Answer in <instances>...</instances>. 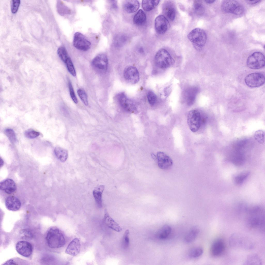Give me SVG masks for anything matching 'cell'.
<instances>
[{
    "instance_id": "1",
    "label": "cell",
    "mask_w": 265,
    "mask_h": 265,
    "mask_svg": "<svg viewBox=\"0 0 265 265\" xmlns=\"http://www.w3.org/2000/svg\"><path fill=\"white\" fill-rule=\"evenodd\" d=\"M247 222L251 228L263 232L264 230L265 216L263 209L259 206L251 208L249 211Z\"/></svg>"
},
{
    "instance_id": "2",
    "label": "cell",
    "mask_w": 265,
    "mask_h": 265,
    "mask_svg": "<svg viewBox=\"0 0 265 265\" xmlns=\"http://www.w3.org/2000/svg\"><path fill=\"white\" fill-rule=\"evenodd\" d=\"M46 240L48 246L51 248H58L65 245V239L64 235L58 228L52 227L47 232Z\"/></svg>"
},
{
    "instance_id": "3",
    "label": "cell",
    "mask_w": 265,
    "mask_h": 265,
    "mask_svg": "<svg viewBox=\"0 0 265 265\" xmlns=\"http://www.w3.org/2000/svg\"><path fill=\"white\" fill-rule=\"evenodd\" d=\"M229 244L232 248L250 249L253 247L252 241L247 236L241 234L234 233L229 239Z\"/></svg>"
},
{
    "instance_id": "4",
    "label": "cell",
    "mask_w": 265,
    "mask_h": 265,
    "mask_svg": "<svg viewBox=\"0 0 265 265\" xmlns=\"http://www.w3.org/2000/svg\"><path fill=\"white\" fill-rule=\"evenodd\" d=\"M187 37L195 47L198 50L201 49V48L204 46L207 38L205 31L199 28L192 30L188 35Z\"/></svg>"
},
{
    "instance_id": "5",
    "label": "cell",
    "mask_w": 265,
    "mask_h": 265,
    "mask_svg": "<svg viewBox=\"0 0 265 265\" xmlns=\"http://www.w3.org/2000/svg\"><path fill=\"white\" fill-rule=\"evenodd\" d=\"M156 65L160 68L165 69L173 65L174 61L168 52L165 49H161L157 52L154 57Z\"/></svg>"
},
{
    "instance_id": "6",
    "label": "cell",
    "mask_w": 265,
    "mask_h": 265,
    "mask_svg": "<svg viewBox=\"0 0 265 265\" xmlns=\"http://www.w3.org/2000/svg\"><path fill=\"white\" fill-rule=\"evenodd\" d=\"M221 7L222 11L225 13L239 15L242 14L244 12L243 6L235 1H223L221 3Z\"/></svg>"
},
{
    "instance_id": "7",
    "label": "cell",
    "mask_w": 265,
    "mask_h": 265,
    "mask_svg": "<svg viewBox=\"0 0 265 265\" xmlns=\"http://www.w3.org/2000/svg\"><path fill=\"white\" fill-rule=\"evenodd\" d=\"M246 63L248 67L251 69L261 68L265 65L264 56L260 52H254L248 57Z\"/></svg>"
},
{
    "instance_id": "8",
    "label": "cell",
    "mask_w": 265,
    "mask_h": 265,
    "mask_svg": "<svg viewBox=\"0 0 265 265\" xmlns=\"http://www.w3.org/2000/svg\"><path fill=\"white\" fill-rule=\"evenodd\" d=\"M201 116L198 111L192 110L188 114L187 122L190 130L193 132H197L199 129L201 121Z\"/></svg>"
},
{
    "instance_id": "9",
    "label": "cell",
    "mask_w": 265,
    "mask_h": 265,
    "mask_svg": "<svg viewBox=\"0 0 265 265\" xmlns=\"http://www.w3.org/2000/svg\"><path fill=\"white\" fill-rule=\"evenodd\" d=\"M246 85L251 87H256L262 85L265 83V77L263 73L260 72L251 73L245 78Z\"/></svg>"
},
{
    "instance_id": "10",
    "label": "cell",
    "mask_w": 265,
    "mask_h": 265,
    "mask_svg": "<svg viewBox=\"0 0 265 265\" xmlns=\"http://www.w3.org/2000/svg\"><path fill=\"white\" fill-rule=\"evenodd\" d=\"M73 45L79 50L86 51L90 48L91 43L83 35L79 32H76L74 35Z\"/></svg>"
},
{
    "instance_id": "11",
    "label": "cell",
    "mask_w": 265,
    "mask_h": 265,
    "mask_svg": "<svg viewBox=\"0 0 265 265\" xmlns=\"http://www.w3.org/2000/svg\"><path fill=\"white\" fill-rule=\"evenodd\" d=\"M92 65L94 69L99 72H104L107 69L108 60L106 55L100 54L97 55L92 60Z\"/></svg>"
},
{
    "instance_id": "12",
    "label": "cell",
    "mask_w": 265,
    "mask_h": 265,
    "mask_svg": "<svg viewBox=\"0 0 265 265\" xmlns=\"http://www.w3.org/2000/svg\"><path fill=\"white\" fill-rule=\"evenodd\" d=\"M17 252L20 255L25 257H30L32 253L33 247L30 242L25 241H20L16 245Z\"/></svg>"
},
{
    "instance_id": "13",
    "label": "cell",
    "mask_w": 265,
    "mask_h": 265,
    "mask_svg": "<svg viewBox=\"0 0 265 265\" xmlns=\"http://www.w3.org/2000/svg\"><path fill=\"white\" fill-rule=\"evenodd\" d=\"M124 76L126 82L134 84L137 83L139 80V76L137 69L133 66L126 68L124 71Z\"/></svg>"
},
{
    "instance_id": "14",
    "label": "cell",
    "mask_w": 265,
    "mask_h": 265,
    "mask_svg": "<svg viewBox=\"0 0 265 265\" xmlns=\"http://www.w3.org/2000/svg\"><path fill=\"white\" fill-rule=\"evenodd\" d=\"M157 157L158 166L160 169L164 170L168 169L172 166V160L165 153L161 151L158 152L157 153Z\"/></svg>"
},
{
    "instance_id": "15",
    "label": "cell",
    "mask_w": 265,
    "mask_h": 265,
    "mask_svg": "<svg viewBox=\"0 0 265 265\" xmlns=\"http://www.w3.org/2000/svg\"><path fill=\"white\" fill-rule=\"evenodd\" d=\"M169 22L167 19L164 16L159 15L156 18L155 20V27L157 32L160 34L165 33L169 27Z\"/></svg>"
},
{
    "instance_id": "16",
    "label": "cell",
    "mask_w": 265,
    "mask_h": 265,
    "mask_svg": "<svg viewBox=\"0 0 265 265\" xmlns=\"http://www.w3.org/2000/svg\"><path fill=\"white\" fill-rule=\"evenodd\" d=\"M225 249L224 241L221 238H218L212 243L211 247L210 252L214 256H218L221 255Z\"/></svg>"
},
{
    "instance_id": "17",
    "label": "cell",
    "mask_w": 265,
    "mask_h": 265,
    "mask_svg": "<svg viewBox=\"0 0 265 265\" xmlns=\"http://www.w3.org/2000/svg\"><path fill=\"white\" fill-rule=\"evenodd\" d=\"M118 99L121 107L125 110L129 112H133L136 109L135 105L134 102L128 98L123 93L119 94Z\"/></svg>"
},
{
    "instance_id": "18",
    "label": "cell",
    "mask_w": 265,
    "mask_h": 265,
    "mask_svg": "<svg viewBox=\"0 0 265 265\" xmlns=\"http://www.w3.org/2000/svg\"><path fill=\"white\" fill-rule=\"evenodd\" d=\"M0 189L8 194H11L16 191V185L13 180L7 179L1 182Z\"/></svg>"
},
{
    "instance_id": "19",
    "label": "cell",
    "mask_w": 265,
    "mask_h": 265,
    "mask_svg": "<svg viewBox=\"0 0 265 265\" xmlns=\"http://www.w3.org/2000/svg\"><path fill=\"white\" fill-rule=\"evenodd\" d=\"M80 244L78 238L73 239L69 244L65 251V253L73 256L77 255L80 251Z\"/></svg>"
},
{
    "instance_id": "20",
    "label": "cell",
    "mask_w": 265,
    "mask_h": 265,
    "mask_svg": "<svg viewBox=\"0 0 265 265\" xmlns=\"http://www.w3.org/2000/svg\"><path fill=\"white\" fill-rule=\"evenodd\" d=\"M5 204L6 208L9 210L16 211L19 210L21 205L19 200L13 196H9L5 200Z\"/></svg>"
},
{
    "instance_id": "21",
    "label": "cell",
    "mask_w": 265,
    "mask_h": 265,
    "mask_svg": "<svg viewBox=\"0 0 265 265\" xmlns=\"http://www.w3.org/2000/svg\"><path fill=\"white\" fill-rule=\"evenodd\" d=\"M104 219L106 225L109 228L117 232L122 231L121 227L110 216L106 210L105 211Z\"/></svg>"
},
{
    "instance_id": "22",
    "label": "cell",
    "mask_w": 265,
    "mask_h": 265,
    "mask_svg": "<svg viewBox=\"0 0 265 265\" xmlns=\"http://www.w3.org/2000/svg\"><path fill=\"white\" fill-rule=\"evenodd\" d=\"M123 6L124 10L129 13L136 12L139 6V2L137 0H125L123 2Z\"/></svg>"
},
{
    "instance_id": "23",
    "label": "cell",
    "mask_w": 265,
    "mask_h": 265,
    "mask_svg": "<svg viewBox=\"0 0 265 265\" xmlns=\"http://www.w3.org/2000/svg\"><path fill=\"white\" fill-rule=\"evenodd\" d=\"M104 185H100L95 187L93 194L97 206L99 208L102 207V194L105 188Z\"/></svg>"
},
{
    "instance_id": "24",
    "label": "cell",
    "mask_w": 265,
    "mask_h": 265,
    "mask_svg": "<svg viewBox=\"0 0 265 265\" xmlns=\"http://www.w3.org/2000/svg\"><path fill=\"white\" fill-rule=\"evenodd\" d=\"M262 261L261 258L257 254H251L248 255L246 258L244 264L261 265Z\"/></svg>"
},
{
    "instance_id": "25",
    "label": "cell",
    "mask_w": 265,
    "mask_h": 265,
    "mask_svg": "<svg viewBox=\"0 0 265 265\" xmlns=\"http://www.w3.org/2000/svg\"><path fill=\"white\" fill-rule=\"evenodd\" d=\"M172 230V228L170 226L168 225H165L158 231L156 234V236L160 239H165L170 235Z\"/></svg>"
},
{
    "instance_id": "26",
    "label": "cell",
    "mask_w": 265,
    "mask_h": 265,
    "mask_svg": "<svg viewBox=\"0 0 265 265\" xmlns=\"http://www.w3.org/2000/svg\"><path fill=\"white\" fill-rule=\"evenodd\" d=\"M199 232V229L196 227L191 229L187 233L184 238V241L187 243H190L195 240Z\"/></svg>"
},
{
    "instance_id": "27",
    "label": "cell",
    "mask_w": 265,
    "mask_h": 265,
    "mask_svg": "<svg viewBox=\"0 0 265 265\" xmlns=\"http://www.w3.org/2000/svg\"><path fill=\"white\" fill-rule=\"evenodd\" d=\"M54 153L57 158L62 162H65L68 158V152L67 150L59 146L55 147Z\"/></svg>"
},
{
    "instance_id": "28",
    "label": "cell",
    "mask_w": 265,
    "mask_h": 265,
    "mask_svg": "<svg viewBox=\"0 0 265 265\" xmlns=\"http://www.w3.org/2000/svg\"><path fill=\"white\" fill-rule=\"evenodd\" d=\"M146 15L144 12L141 9L139 10L134 16L133 21L134 24L138 25L144 24L146 21Z\"/></svg>"
},
{
    "instance_id": "29",
    "label": "cell",
    "mask_w": 265,
    "mask_h": 265,
    "mask_svg": "<svg viewBox=\"0 0 265 265\" xmlns=\"http://www.w3.org/2000/svg\"><path fill=\"white\" fill-rule=\"evenodd\" d=\"M159 1V0H143L142 2V7L145 11H150L158 5Z\"/></svg>"
},
{
    "instance_id": "30",
    "label": "cell",
    "mask_w": 265,
    "mask_h": 265,
    "mask_svg": "<svg viewBox=\"0 0 265 265\" xmlns=\"http://www.w3.org/2000/svg\"><path fill=\"white\" fill-rule=\"evenodd\" d=\"M197 92V89L195 87L191 88L188 91L187 94V102L188 106H191L194 103Z\"/></svg>"
},
{
    "instance_id": "31",
    "label": "cell",
    "mask_w": 265,
    "mask_h": 265,
    "mask_svg": "<svg viewBox=\"0 0 265 265\" xmlns=\"http://www.w3.org/2000/svg\"><path fill=\"white\" fill-rule=\"evenodd\" d=\"M127 40V36L125 34H120L117 35L115 38L114 44L117 47H120L123 46Z\"/></svg>"
},
{
    "instance_id": "32",
    "label": "cell",
    "mask_w": 265,
    "mask_h": 265,
    "mask_svg": "<svg viewBox=\"0 0 265 265\" xmlns=\"http://www.w3.org/2000/svg\"><path fill=\"white\" fill-rule=\"evenodd\" d=\"M57 53L59 57L64 63L70 57L66 48L63 46L58 48Z\"/></svg>"
},
{
    "instance_id": "33",
    "label": "cell",
    "mask_w": 265,
    "mask_h": 265,
    "mask_svg": "<svg viewBox=\"0 0 265 265\" xmlns=\"http://www.w3.org/2000/svg\"><path fill=\"white\" fill-rule=\"evenodd\" d=\"M4 134L12 143H14L17 141L16 134L14 130L12 129L7 128L4 129Z\"/></svg>"
},
{
    "instance_id": "34",
    "label": "cell",
    "mask_w": 265,
    "mask_h": 265,
    "mask_svg": "<svg viewBox=\"0 0 265 265\" xmlns=\"http://www.w3.org/2000/svg\"><path fill=\"white\" fill-rule=\"evenodd\" d=\"M249 174V172H245L235 176L234 179L235 183L238 185L242 184L248 177Z\"/></svg>"
},
{
    "instance_id": "35",
    "label": "cell",
    "mask_w": 265,
    "mask_h": 265,
    "mask_svg": "<svg viewBox=\"0 0 265 265\" xmlns=\"http://www.w3.org/2000/svg\"><path fill=\"white\" fill-rule=\"evenodd\" d=\"M203 250L201 247H196L192 249L189 251V256L192 258H195L200 256L203 254Z\"/></svg>"
},
{
    "instance_id": "36",
    "label": "cell",
    "mask_w": 265,
    "mask_h": 265,
    "mask_svg": "<svg viewBox=\"0 0 265 265\" xmlns=\"http://www.w3.org/2000/svg\"><path fill=\"white\" fill-rule=\"evenodd\" d=\"M129 233L130 232L129 230H126L122 237L121 241V246L122 248L124 249H127L129 246Z\"/></svg>"
},
{
    "instance_id": "37",
    "label": "cell",
    "mask_w": 265,
    "mask_h": 265,
    "mask_svg": "<svg viewBox=\"0 0 265 265\" xmlns=\"http://www.w3.org/2000/svg\"><path fill=\"white\" fill-rule=\"evenodd\" d=\"M33 234L31 231L27 229H23L20 232V237L23 239H31L33 238Z\"/></svg>"
},
{
    "instance_id": "38",
    "label": "cell",
    "mask_w": 265,
    "mask_h": 265,
    "mask_svg": "<svg viewBox=\"0 0 265 265\" xmlns=\"http://www.w3.org/2000/svg\"><path fill=\"white\" fill-rule=\"evenodd\" d=\"M166 13L167 16L171 20L173 21L175 18V10L173 7L171 6H168L165 8Z\"/></svg>"
},
{
    "instance_id": "39",
    "label": "cell",
    "mask_w": 265,
    "mask_h": 265,
    "mask_svg": "<svg viewBox=\"0 0 265 265\" xmlns=\"http://www.w3.org/2000/svg\"><path fill=\"white\" fill-rule=\"evenodd\" d=\"M194 8L195 12L198 14H202L204 12L203 6L199 1H195L194 3Z\"/></svg>"
},
{
    "instance_id": "40",
    "label": "cell",
    "mask_w": 265,
    "mask_h": 265,
    "mask_svg": "<svg viewBox=\"0 0 265 265\" xmlns=\"http://www.w3.org/2000/svg\"><path fill=\"white\" fill-rule=\"evenodd\" d=\"M69 72L73 76H76V71L71 58L70 57L65 63Z\"/></svg>"
},
{
    "instance_id": "41",
    "label": "cell",
    "mask_w": 265,
    "mask_h": 265,
    "mask_svg": "<svg viewBox=\"0 0 265 265\" xmlns=\"http://www.w3.org/2000/svg\"><path fill=\"white\" fill-rule=\"evenodd\" d=\"M24 135L28 138L33 139L38 136L40 135V133L34 130L30 129L25 132Z\"/></svg>"
},
{
    "instance_id": "42",
    "label": "cell",
    "mask_w": 265,
    "mask_h": 265,
    "mask_svg": "<svg viewBox=\"0 0 265 265\" xmlns=\"http://www.w3.org/2000/svg\"><path fill=\"white\" fill-rule=\"evenodd\" d=\"M77 93L83 103L86 106H87L88 105L87 97L85 91L83 90L79 89L77 90Z\"/></svg>"
},
{
    "instance_id": "43",
    "label": "cell",
    "mask_w": 265,
    "mask_h": 265,
    "mask_svg": "<svg viewBox=\"0 0 265 265\" xmlns=\"http://www.w3.org/2000/svg\"><path fill=\"white\" fill-rule=\"evenodd\" d=\"M255 139L259 143H263L264 141V133L262 130H259L256 131L254 134Z\"/></svg>"
},
{
    "instance_id": "44",
    "label": "cell",
    "mask_w": 265,
    "mask_h": 265,
    "mask_svg": "<svg viewBox=\"0 0 265 265\" xmlns=\"http://www.w3.org/2000/svg\"><path fill=\"white\" fill-rule=\"evenodd\" d=\"M147 98L149 103L151 105H153L155 104L157 100V97L153 92L151 91L148 92Z\"/></svg>"
},
{
    "instance_id": "45",
    "label": "cell",
    "mask_w": 265,
    "mask_h": 265,
    "mask_svg": "<svg viewBox=\"0 0 265 265\" xmlns=\"http://www.w3.org/2000/svg\"><path fill=\"white\" fill-rule=\"evenodd\" d=\"M20 3V0H12L11 1V11L13 13L17 12Z\"/></svg>"
},
{
    "instance_id": "46",
    "label": "cell",
    "mask_w": 265,
    "mask_h": 265,
    "mask_svg": "<svg viewBox=\"0 0 265 265\" xmlns=\"http://www.w3.org/2000/svg\"><path fill=\"white\" fill-rule=\"evenodd\" d=\"M68 84L71 98L75 104H77L78 102V100L75 95L72 84L70 80L68 81Z\"/></svg>"
},
{
    "instance_id": "47",
    "label": "cell",
    "mask_w": 265,
    "mask_h": 265,
    "mask_svg": "<svg viewBox=\"0 0 265 265\" xmlns=\"http://www.w3.org/2000/svg\"><path fill=\"white\" fill-rule=\"evenodd\" d=\"M3 264L4 265H16L18 264L17 262H15L12 259H10L6 261Z\"/></svg>"
},
{
    "instance_id": "48",
    "label": "cell",
    "mask_w": 265,
    "mask_h": 265,
    "mask_svg": "<svg viewBox=\"0 0 265 265\" xmlns=\"http://www.w3.org/2000/svg\"><path fill=\"white\" fill-rule=\"evenodd\" d=\"M261 1L260 0H252L246 1L247 2L248 4H254L257 3Z\"/></svg>"
},
{
    "instance_id": "49",
    "label": "cell",
    "mask_w": 265,
    "mask_h": 265,
    "mask_svg": "<svg viewBox=\"0 0 265 265\" xmlns=\"http://www.w3.org/2000/svg\"><path fill=\"white\" fill-rule=\"evenodd\" d=\"M205 1L208 3L211 4L214 3L215 1L213 0H205Z\"/></svg>"
},
{
    "instance_id": "50",
    "label": "cell",
    "mask_w": 265,
    "mask_h": 265,
    "mask_svg": "<svg viewBox=\"0 0 265 265\" xmlns=\"http://www.w3.org/2000/svg\"><path fill=\"white\" fill-rule=\"evenodd\" d=\"M0 160V165L1 167L4 164V162L3 160L1 158Z\"/></svg>"
},
{
    "instance_id": "51",
    "label": "cell",
    "mask_w": 265,
    "mask_h": 265,
    "mask_svg": "<svg viewBox=\"0 0 265 265\" xmlns=\"http://www.w3.org/2000/svg\"><path fill=\"white\" fill-rule=\"evenodd\" d=\"M139 51L141 53H143V50L142 48H140L139 49Z\"/></svg>"
}]
</instances>
